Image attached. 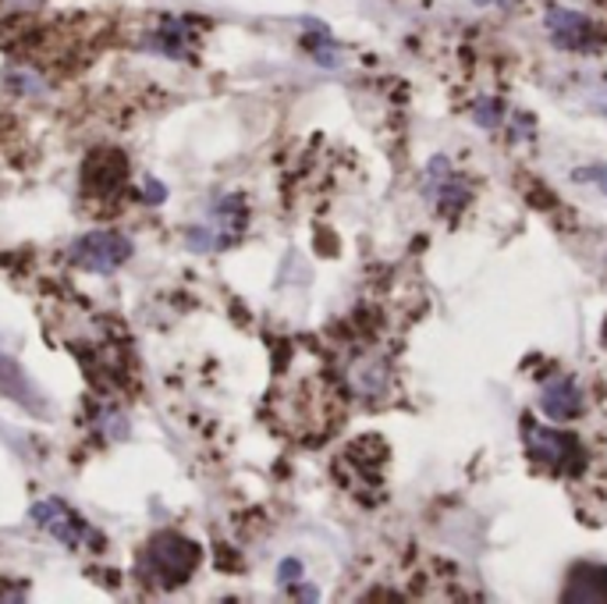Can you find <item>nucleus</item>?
I'll return each instance as SVG.
<instances>
[{
	"label": "nucleus",
	"mask_w": 607,
	"mask_h": 604,
	"mask_svg": "<svg viewBox=\"0 0 607 604\" xmlns=\"http://www.w3.org/2000/svg\"><path fill=\"white\" fill-rule=\"evenodd\" d=\"M195 566H200V544H192L178 534H164L149 540V548L139 558V577L154 580L157 586H181Z\"/></svg>",
	"instance_id": "nucleus-1"
},
{
	"label": "nucleus",
	"mask_w": 607,
	"mask_h": 604,
	"mask_svg": "<svg viewBox=\"0 0 607 604\" xmlns=\"http://www.w3.org/2000/svg\"><path fill=\"white\" fill-rule=\"evenodd\" d=\"M522 437H526V451L529 459L548 466L554 473H575L583 466V451L580 441L561 430H548V427H537V423H522Z\"/></svg>",
	"instance_id": "nucleus-2"
},
{
	"label": "nucleus",
	"mask_w": 607,
	"mask_h": 604,
	"mask_svg": "<svg viewBox=\"0 0 607 604\" xmlns=\"http://www.w3.org/2000/svg\"><path fill=\"white\" fill-rule=\"evenodd\" d=\"M128 238L114 235V232H93L75 242V264H82L86 270H97V275H111L117 264L128 260Z\"/></svg>",
	"instance_id": "nucleus-3"
},
{
	"label": "nucleus",
	"mask_w": 607,
	"mask_h": 604,
	"mask_svg": "<svg viewBox=\"0 0 607 604\" xmlns=\"http://www.w3.org/2000/svg\"><path fill=\"white\" fill-rule=\"evenodd\" d=\"M29 516H33V523H40L47 534H54L60 544H68V548H79V544L89 537V526L75 519L71 512L57 502V497H47V502H40L33 512H29Z\"/></svg>",
	"instance_id": "nucleus-4"
},
{
	"label": "nucleus",
	"mask_w": 607,
	"mask_h": 604,
	"mask_svg": "<svg viewBox=\"0 0 607 604\" xmlns=\"http://www.w3.org/2000/svg\"><path fill=\"white\" fill-rule=\"evenodd\" d=\"M540 410L551 420H575L583 410V388L572 377H554L540 388Z\"/></svg>",
	"instance_id": "nucleus-5"
},
{
	"label": "nucleus",
	"mask_w": 607,
	"mask_h": 604,
	"mask_svg": "<svg viewBox=\"0 0 607 604\" xmlns=\"http://www.w3.org/2000/svg\"><path fill=\"white\" fill-rule=\"evenodd\" d=\"M548 29H551L558 47H565V51H589L594 47V29H589V22L575 11L551 8L548 11Z\"/></svg>",
	"instance_id": "nucleus-6"
},
{
	"label": "nucleus",
	"mask_w": 607,
	"mask_h": 604,
	"mask_svg": "<svg viewBox=\"0 0 607 604\" xmlns=\"http://www.w3.org/2000/svg\"><path fill=\"white\" fill-rule=\"evenodd\" d=\"M125 160H121V154H97L93 160L86 164V171H82V181H86V189L89 192H97V195H111L117 192L121 186H125Z\"/></svg>",
	"instance_id": "nucleus-7"
},
{
	"label": "nucleus",
	"mask_w": 607,
	"mask_h": 604,
	"mask_svg": "<svg viewBox=\"0 0 607 604\" xmlns=\"http://www.w3.org/2000/svg\"><path fill=\"white\" fill-rule=\"evenodd\" d=\"M154 47L160 51V54H167V57H181L186 54V47L192 43V29L186 25V22H178V19H167L160 29H157V36L149 40Z\"/></svg>",
	"instance_id": "nucleus-8"
},
{
	"label": "nucleus",
	"mask_w": 607,
	"mask_h": 604,
	"mask_svg": "<svg viewBox=\"0 0 607 604\" xmlns=\"http://www.w3.org/2000/svg\"><path fill=\"white\" fill-rule=\"evenodd\" d=\"M0 384H4L8 391H11V395H19L22 402H29V395H25V381H22V377H19V370H14L11 367V362L4 359V356H0Z\"/></svg>",
	"instance_id": "nucleus-9"
},
{
	"label": "nucleus",
	"mask_w": 607,
	"mask_h": 604,
	"mask_svg": "<svg viewBox=\"0 0 607 604\" xmlns=\"http://www.w3.org/2000/svg\"><path fill=\"white\" fill-rule=\"evenodd\" d=\"M476 121H480V125L494 128L497 121H501V108H497V103H480V108H476Z\"/></svg>",
	"instance_id": "nucleus-10"
},
{
	"label": "nucleus",
	"mask_w": 607,
	"mask_h": 604,
	"mask_svg": "<svg viewBox=\"0 0 607 604\" xmlns=\"http://www.w3.org/2000/svg\"><path fill=\"white\" fill-rule=\"evenodd\" d=\"M575 181H600L604 192H607V168H586V171H575Z\"/></svg>",
	"instance_id": "nucleus-11"
},
{
	"label": "nucleus",
	"mask_w": 607,
	"mask_h": 604,
	"mask_svg": "<svg viewBox=\"0 0 607 604\" xmlns=\"http://www.w3.org/2000/svg\"><path fill=\"white\" fill-rule=\"evenodd\" d=\"M164 200V186L160 181H149L146 186V203H160Z\"/></svg>",
	"instance_id": "nucleus-12"
},
{
	"label": "nucleus",
	"mask_w": 607,
	"mask_h": 604,
	"mask_svg": "<svg viewBox=\"0 0 607 604\" xmlns=\"http://www.w3.org/2000/svg\"><path fill=\"white\" fill-rule=\"evenodd\" d=\"M299 572H302V566L295 562V558H288V562L281 566V580H295Z\"/></svg>",
	"instance_id": "nucleus-13"
},
{
	"label": "nucleus",
	"mask_w": 607,
	"mask_h": 604,
	"mask_svg": "<svg viewBox=\"0 0 607 604\" xmlns=\"http://www.w3.org/2000/svg\"><path fill=\"white\" fill-rule=\"evenodd\" d=\"M4 4H8V8H36L40 0H4Z\"/></svg>",
	"instance_id": "nucleus-14"
},
{
	"label": "nucleus",
	"mask_w": 607,
	"mask_h": 604,
	"mask_svg": "<svg viewBox=\"0 0 607 604\" xmlns=\"http://www.w3.org/2000/svg\"><path fill=\"white\" fill-rule=\"evenodd\" d=\"M604 349H607V324H604Z\"/></svg>",
	"instance_id": "nucleus-15"
},
{
	"label": "nucleus",
	"mask_w": 607,
	"mask_h": 604,
	"mask_svg": "<svg viewBox=\"0 0 607 604\" xmlns=\"http://www.w3.org/2000/svg\"><path fill=\"white\" fill-rule=\"evenodd\" d=\"M480 4H491V0H480Z\"/></svg>",
	"instance_id": "nucleus-16"
}]
</instances>
